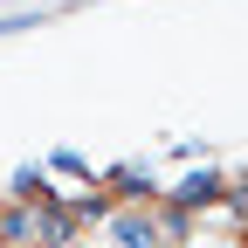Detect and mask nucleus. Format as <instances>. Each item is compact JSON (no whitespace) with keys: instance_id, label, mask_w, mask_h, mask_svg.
Segmentation results:
<instances>
[{"instance_id":"f257e3e1","label":"nucleus","mask_w":248,"mask_h":248,"mask_svg":"<svg viewBox=\"0 0 248 248\" xmlns=\"http://www.w3.org/2000/svg\"><path fill=\"white\" fill-rule=\"evenodd\" d=\"M110 234H117V248H166L159 214H145V207H117L110 214Z\"/></svg>"},{"instance_id":"f03ea898","label":"nucleus","mask_w":248,"mask_h":248,"mask_svg":"<svg viewBox=\"0 0 248 248\" xmlns=\"http://www.w3.org/2000/svg\"><path fill=\"white\" fill-rule=\"evenodd\" d=\"M138 193H152V172L145 166H117L110 172V200H138Z\"/></svg>"}]
</instances>
